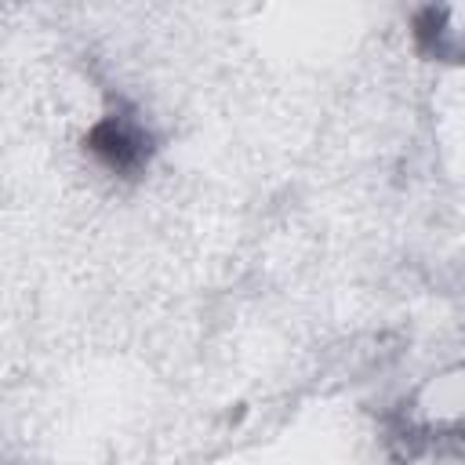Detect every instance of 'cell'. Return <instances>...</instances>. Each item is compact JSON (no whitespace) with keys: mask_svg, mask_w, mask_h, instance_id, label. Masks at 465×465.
Here are the masks:
<instances>
[{"mask_svg":"<svg viewBox=\"0 0 465 465\" xmlns=\"http://www.w3.org/2000/svg\"><path fill=\"white\" fill-rule=\"evenodd\" d=\"M87 145L116 174H134L149 160V153H153L149 131L134 116H124V113H113V116L98 120L94 131L87 134Z\"/></svg>","mask_w":465,"mask_h":465,"instance_id":"cell-1","label":"cell"}]
</instances>
